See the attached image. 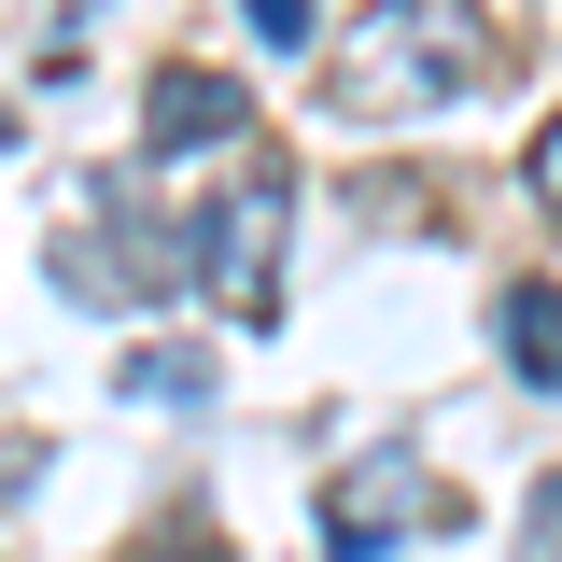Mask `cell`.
<instances>
[{
    "label": "cell",
    "mask_w": 562,
    "mask_h": 562,
    "mask_svg": "<svg viewBox=\"0 0 562 562\" xmlns=\"http://www.w3.org/2000/svg\"><path fill=\"white\" fill-rule=\"evenodd\" d=\"M127 394H140V408H198V394H211V351H127Z\"/></svg>",
    "instance_id": "obj_6"
},
{
    "label": "cell",
    "mask_w": 562,
    "mask_h": 562,
    "mask_svg": "<svg viewBox=\"0 0 562 562\" xmlns=\"http://www.w3.org/2000/svg\"><path fill=\"white\" fill-rule=\"evenodd\" d=\"M254 127V99L225 85V70H155V99H140V140L155 155H211V140Z\"/></svg>",
    "instance_id": "obj_3"
},
{
    "label": "cell",
    "mask_w": 562,
    "mask_h": 562,
    "mask_svg": "<svg viewBox=\"0 0 562 562\" xmlns=\"http://www.w3.org/2000/svg\"><path fill=\"white\" fill-rule=\"evenodd\" d=\"M479 57H492L479 0H380L351 29V57H338V99L351 113H436V99L479 85Z\"/></svg>",
    "instance_id": "obj_1"
},
{
    "label": "cell",
    "mask_w": 562,
    "mask_h": 562,
    "mask_svg": "<svg viewBox=\"0 0 562 562\" xmlns=\"http://www.w3.org/2000/svg\"><path fill=\"white\" fill-rule=\"evenodd\" d=\"M408 520H422V464H351L338 506H324V549H338V562H380Z\"/></svg>",
    "instance_id": "obj_4"
},
{
    "label": "cell",
    "mask_w": 562,
    "mask_h": 562,
    "mask_svg": "<svg viewBox=\"0 0 562 562\" xmlns=\"http://www.w3.org/2000/svg\"><path fill=\"white\" fill-rule=\"evenodd\" d=\"M520 169H535V211H549V225H562V113H549V127H535V155H520Z\"/></svg>",
    "instance_id": "obj_7"
},
{
    "label": "cell",
    "mask_w": 562,
    "mask_h": 562,
    "mask_svg": "<svg viewBox=\"0 0 562 562\" xmlns=\"http://www.w3.org/2000/svg\"><path fill=\"white\" fill-rule=\"evenodd\" d=\"M239 14H254L268 43H310V0H239Z\"/></svg>",
    "instance_id": "obj_8"
},
{
    "label": "cell",
    "mask_w": 562,
    "mask_h": 562,
    "mask_svg": "<svg viewBox=\"0 0 562 562\" xmlns=\"http://www.w3.org/2000/svg\"><path fill=\"white\" fill-rule=\"evenodd\" d=\"M506 366L535 394H562V281H506Z\"/></svg>",
    "instance_id": "obj_5"
},
{
    "label": "cell",
    "mask_w": 562,
    "mask_h": 562,
    "mask_svg": "<svg viewBox=\"0 0 562 562\" xmlns=\"http://www.w3.org/2000/svg\"><path fill=\"white\" fill-rule=\"evenodd\" d=\"M281 225H295V183L254 169V183H225V198H211V225L183 239V268H198L225 310H268V295H281Z\"/></svg>",
    "instance_id": "obj_2"
}]
</instances>
